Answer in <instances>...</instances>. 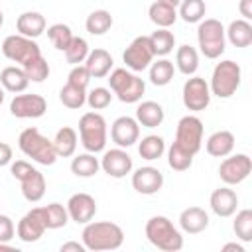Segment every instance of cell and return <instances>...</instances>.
I'll return each instance as SVG.
<instances>
[{"mask_svg": "<svg viewBox=\"0 0 252 252\" xmlns=\"http://www.w3.org/2000/svg\"><path fill=\"white\" fill-rule=\"evenodd\" d=\"M83 244L87 250L102 252V250H116L124 242V230L110 220H91L83 228Z\"/></svg>", "mask_w": 252, "mask_h": 252, "instance_id": "1", "label": "cell"}, {"mask_svg": "<svg viewBox=\"0 0 252 252\" xmlns=\"http://www.w3.org/2000/svg\"><path fill=\"white\" fill-rule=\"evenodd\" d=\"M146 238L152 246L163 252H177L183 248V236L179 228L163 215H156L146 222Z\"/></svg>", "mask_w": 252, "mask_h": 252, "instance_id": "2", "label": "cell"}, {"mask_svg": "<svg viewBox=\"0 0 252 252\" xmlns=\"http://www.w3.org/2000/svg\"><path fill=\"white\" fill-rule=\"evenodd\" d=\"M18 146L22 150L24 156L32 158L33 161H37L39 165H53L57 159L53 142L49 138H45L37 128H26L20 132L18 136Z\"/></svg>", "mask_w": 252, "mask_h": 252, "instance_id": "3", "label": "cell"}, {"mask_svg": "<svg viewBox=\"0 0 252 252\" xmlns=\"http://www.w3.org/2000/svg\"><path fill=\"white\" fill-rule=\"evenodd\" d=\"M108 85H110V91L112 94L120 100V102H126V104H132V102H138L142 98V94L146 93V83L144 79H140L136 73H132L130 69H114L112 73H108Z\"/></svg>", "mask_w": 252, "mask_h": 252, "instance_id": "4", "label": "cell"}, {"mask_svg": "<svg viewBox=\"0 0 252 252\" xmlns=\"http://www.w3.org/2000/svg\"><path fill=\"white\" fill-rule=\"evenodd\" d=\"M10 173L20 181L22 185V195L28 203H37L45 195V177L39 169H35L32 163L18 159L10 163Z\"/></svg>", "mask_w": 252, "mask_h": 252, "instance_id": "5", "label": "cell"}, {"mask_svg": "<svg viewBox=\"0 0 252 252\" xmlns=\"http://www.w3.org/2000/svg\"><path fill=\"white\" fill-rule=\"evenodd\" d=\"M240 81H242L240 65L230 61V59H224V61L217 63L215 69H213L211 85H209L211 94H215L219 98H230L238 91Z\"/></svg>", "mask_w": 252, "mask_h": 252, "instance_id": "6", "label": "cell"}, {"mask_svg": "<svg viewBox=\"0 0 252 252\" xmlns=\"http://www.w3.org/2000/svg\"><path fill=\"white\" fill-rule=\"evenodd\" d=\"M197 41H199L201 53L207 59H219L226 49L224 26L215 18L201 20L197 28Z\"/></svg>", "mask_w": 252, "mask_h": 252, "instance_id": "7", "label": "cell"}, {"mask_svg": "<svg viewBox=\"0 0 252 252\" xmlns=\"http://www.w3.org/2000/svg\"><path fill=\"white\" fill-rule=\"evenodd\" d=\"M79 136L81 144L87 152L98 154L106 148V120L98 112H85L79 120Z\"/></svg>", "mask_w": 252, "mask_h": 252, "instance_id": "8", "label": "cell"}, {"mask_svg": "<svg viewBox=\"0 0 252 252\" xmlns=\"http://www.w3.org/2000/svg\"><path fill=\"white\" fill-rule=\"evenodd\" d=\"M181 150H185L187 154L195 156L201 146H203V122L201 118L193 116V114H187L183 116L179 122H177V128H175V142Z\"/></svg>", "mask_w": 252, "mask_h": 252, "instance_id": "9", "label": "cell"}, {"mask_svg": "<svg viewBox=\"0 0 252 252\" xmlns=\"http://www.w3.org/2000/svg\"><path fill=\"white\" fill-rule=\"evenodd\" d=\"M2 53L6 59L14 61V63H20L22 67L26 63H30L32 59L39 57L41 55V49L39 45L35 43V39L32 37H26V35H8L4 41H2Z\"/></svg>", "mask_w": 252, "mask_h": 252, "instance_id": "10", "label": "cell"}, {"mask_svg": "<svg viewBox=\"0 0 252 252\" xmlns=\"http://www.w3.org/2000/svg\"><path fill=\"white\" fill-rule=\"evenodd\" d=\"M154 57H156V53H154V47H152L148 35L134 37L132 43L122 53V61L126 63V69H130L134 73H140V71L148 69L150 63L154 61Z\"/></svg>", "mask_w": 252, "mask_h": 252, "instance_id": "11", "label": "cell"}, {"mask_svg": "<svg viewBox=\"0 0 252 252\" xmlns=\"http://www.w3.org/2000/svg\"><path fill=\"white\" fill-rule=\"evenodd\" d=\"M181 96H183V104H185L187 110L201 112L211 104V96L213 94H211L209 83L203 77L191 75L183 85V94Z\"/></svg>", "mask_w": 252, "mask_h": 252, "instance_id": "12", "label": "cell"}, {"mask_svg": "<svg viewBox=\"0 0 252 252\" xmlns=\"http://www.w3.org/2000/svg\"><path fill=\"white\" fill-rule=\"evenodd\" d=\"M252 171V159L246 154L226 156L219 165V177L224 185H238L242 183Z\"/></svg>", "mask_w": 252, "mask_h": 252, "instance_id": "13", "label": "cell"}, {"mask_svg": "<svg viewBox=\"0 0 252 252\" xmlns=\"http://www.w3.org/2000/svg\"><path fill=\"white\" fill-rule=\"evenodd\" d=\"M45 230H47V224H45V217H43V209L41 207H33L32 211H28L20 219V222L16 226L18 238L22 242H28V244L37 242L43 236Z\"/></svg>", "mask_w": 252, "mask_h": 252, "instance_id": "14", "label": "cell"}, {"mask_svg": "<svg viewBox=\"0 0 252 252\" xmlns=\"http://www.w3.org/2000/svg\"><path fill=\"white\" fill-rule=\"evenodd\" d=\"M47 110V102L41 94H16L10 102V112L16 118H39Z\"/></svg>", "mask_w": 252, "mask_h": 252, "instance_id": "15", "label": "cell"}, {"mask_svg": "<svg viewBox=\"0 0 252 252\" xmlns=\"http://www.w3.org/2000/svg\"><path fill=\"white\" fill-rule=\"evenodd\" d=\"M132 158L128 156V152L124 148H112L106 150L100 158V169L114 177V179H122L132 171Z\"/></svg>", "mask_w": 252, "mask_h": 252, "instance_id": "16", "label": "cell"}, {"mask_svg": "<svg viewBox=\"0 0 252 252\" xmlns=\"http://www.w3.org/2000/svg\"><path fill=\"white\" fill-rule=\"evenodd\" d=\"M110 138L118 148H130L140 140V124L132 116H118L110 126Z\"/></svg>", "mask_w": 252, "mask_h": 252, "instance_id": "17", "label": "cell"}, {"mask_svg": "<svg viewBox=\"0 0 252 252\" xmlns=\"http://www.w3.org/2000/svg\"><path fill=\"white\" fill-rule=\"evenodd\" d=\"M65 207H67L69 219L75 220L77 224H87L96 215V201L89 193H75V195H71Z\"/></svg>", "mask_w": 252, "mask_h": 252, "instance_id": "18", "label": "cell"}, {"mask_svg": "<svg viewBox=\"0 0 252 252\" xmlns=\"http://www.w3.org/2000/svg\"><path fill=\"white\" fill-rule=\"evenodd\" d=\"M132 187L142 195H154L163 187V175L154 165H142L132 173Z\"/></svg>", "mask_w": 252, "mask_h": 252, "instance_id": "19", "label": "cell"}, {"mask_svg": "<svg viewBox=\"0 0 252 252\" xmlns=\"http://www.w3.org/2000/svg\"><path fill=\"white\" fill-rule=\"evenodd\" d=\"M209 205L213 209V213L220 219H226V217H232L238 209V195L234 189L230 187H219L211 193V199H209Z\"/></svg>", "mask_w": 252, "mask_h": 252, "instance_id": "20", "label": "cell"}, {"mask_svg": "<svg viewBox=\"0 0 252 252\" xmlns=\"http://www.w3.org/2000/svg\"><path fill=\"white\" fill-rule=\"evenodd\" d=\"M112 63H114V61H112V55H110L106 49L96 47V49L89 51V55H87V59H85L83 65L87 67L91 79H104V77L110 73Z\"/></svg>", "mask_w": 252, "mask_h": 252, "instance_id": "21", "label": "cell"}, {"mask_svg": "<svg viewBox=\"0 0 252 252\" xmlns=\"http://www.w3.org/2000/svg\"><path fill=\"white\" fill-rule=\"evenodd\" d=\"M179 226L187 234H199L209 226V215L201 207H187L179 215Z\"/></svg>", "mask_w": 252, "mask_h": 252, "instance_id": "22", "label": "cell"}, {"mask_svg": "<svg viewBox=\"0 0 252 252\" xmlns=\"http://www.w3.org/2000/svg\"><path fill=\"white\" fill-rule=\"evenodd\" d=\"M205 150L213 158H226L234 150V134L228 132V130H217V132H213L207 138V142H205Z\"/></svg>", "mask_w": 252, "mask_h": 252, "instance_id": "23", "label": "cell"}, {"mask_svg": "<svg viewBox=\"0 0 252 252\" xmlns=\"http://www.w3.org/2000/svg\"><path fill=\"white\" fill-rule=\"evenodd\" d=\"M165 118L163 106L156 100H144L136 108V120L144 128H158Z\"/></svg>", "mask_w": 252, "mask_h": 252, "instance_id": "24", "label": "cell"}, {"mask_svg": "<svg viewBox=\"0 0 252 252\" xmlns=\"http://www.w3.org/2000/svg\"><path fill=\"white\" fill-rule=\"evenodd\" d=\"M0 85L4 87V91L8 93H24L30 85V79L26 75V71L22 67H16V65H8L2 69L0 73Z\"/></svg>", "mask_w": 252, "mask_h": 252, "instance_id": "25", "label": "cell"}, {"mask_svg": "<svg viewBox=\"0 0 252 252\" xmlns=\"http://www.w3.org/2000/svg\"><path fill=\"white\" fill-rule=\"evenodd\" d=\"M16 28H18L20 35L35 39L45 32V18L39 12H24V14L18 16Z\"/></svg>", "mask_w": 252, "mask_h": 252, "instance_id": "26", "label": "cell"}, {"mask_svg": "<svg viewBox=\"0 0 252 252\" xmlns=\"http://www.w3.org/2000/svg\"><path fill=\"white\" fill-rule=\"evenodd\" d=\"M224 35L234 47H248L252 43V24L244 18L232 20L224 30Z\"/></svg>", "mask_w": 252, "mask_h": 252, "instance_id": "27", "label": "cell"}, {"mask_svg": "<svg viewBox=\"0 0 252 252\" xmlns=\"http://www.w3.org/2000/svg\"><path fill=\"white\" fill-rule=\"evenodd\" d=\"M51 142H53L57 158H71L77 150V132L71 126H63L57 130V134Z\"/></svg>", "mask_w": 252, "mask_h": 252, "instance_id": "28", "label": "cell"}, {"mask_svg": "<svg viewBox=\"0 0 252 252\" xmlns=\"http://www.w3.org/2000/svg\"><path fill=\"white\" fill-rule=\"evenodd\" d=\"M148 16L158 28H169L177 20V8H173V6H169V4H165L161 0H156L148 8Z\"/></svg>", "mask_w": 252, "mask_h": 252, "instance_id": "29", "label": "cell"}, {"mask_svg": "<svg viewBox=\"0 0 252 252\" xmlns=\"http://www.w3.org/2000/svg\"><path fill=\"white\" fill-rule=\"evenodd\" d=\"M175 65H177L179 73H183L187 77L195 75V71L199 67V53H197V49L187 45V43L179 45L177 51H175Z\"/></svg>", "mask_w": 252, "mask_h": 252, "instance_id": "30", "label": "cell"}, {"mask_svg": "<svg viewBox=\"0 0 252 252\" xmlns=\"http://www.w3.org/2000/svg\"><path fill=\"white\" fill-rule=\"evenodd\" d=\"M100 169V161L98 158H94V154L87 152V154H79L73 158L71 161V171L77 177H93L96 175V171Z\"/></svg>", "mask_w": 252, "mask_h": 252, "instance_id": "31", "label": "cell"}, {"mask_svg": "<svg viewBox=\"0 0 252 252\" xmlns=\"http://www.w3.org/2000/svg\"><path fill=\"white\" fill-rule=\"evenodd\" d=\"M112 24H114V20L108 10H94L85 20V28L91 35H104L112 28Z\"/></svg>", "mask_w": 252, "mask_h": 252, "instance_id": "32", "label": "cell"}, {"mask_svg": "<svg viewBox=\"0 0 252 252\" xmlns=\"http://www.w3.org/2000/svg\"><path fill=\"white\" fill-rule=\"evenodd\" d=\"M150 37V43H152V47H154V53L158 55V57H165V55H169L171 51H173V47H175V35H173V32H169L167 28H158L152 35H148Z\"/></svg>", "mask_w": 252, "mask_h": 252, "instance_id": "33", "label": "cell"}, {"mask_svg": "<svg viewBox=\"0 0 252 252\" xmlns=\"http://www.w3.org/2000/svg\"><path fill=\"white\" fill-rule=\"evenodd\" d=\"M173 75H175V67H173V63H171L169 59H165V57L158 59V61L152 63V67H150V81H152V85H156V87H165V85H169L171 79H173Z\"/></svg>", "mask_w": 252, "mask_h": 252, "instance_id": "34", "label": "cell"}, {"mask_svg": "<svg viewBox=\"0 0 252 252\" xmlns=\"http://www.w3.org/2000/svg\"><path fill=\"white\" fill-rule=\"evenodd\" d=\"M165 152V142L161 136H156V134H150L146 138L140 140L138 144V154L148 159V161H154V159H159Z\"/></svg>", "mask_w": 252, "mask_h": 252, "instance_id": "35", "label": "cell"}, {"mask_svg": "<svg viewBox=\"0 0 252 252\" xmlns=\"http://www.w3.org/2000/svg\"><path fill=\"white\" fill-rule=\"evenodd\" d=\"M43 209V217H45V224H47V230H57V228H63L67 222H69V213H67V207H63L61 203H49Z\"/></svg>", "mask_w": 252, "mask_h": 252, "instance_id": "36", "label": "cell"}, {"mask_svg": "<svg viewBox=\"0 0 252 252\" xmlns=\"http://www.w3.org/2000/svg\"><path fill=\"white\" fill-rule=\"evenodd\" d=\"M59 100H61L63 106H67L71 110H77L87 102V89H81V87H75V85L67 83L59 91Z\"/></svg>", "mask_w": 252, "mask_h": 252, "instance_id": "37", "label": "cell"}, {"mask_svg": "<svg viewBox=\"0 0 252 252\" xmlns=\"http://www.w3.org/2000/svg\"><path fill=\"white\" fill-rule=\"evenodd\" d=\"M205 12H207L205 0H181L177 16H181V20L187 24H197L205 18Z\"/></svg>", "mask_w": 252, "mask_h": 252, "instance_id": "38", "label": "cell"}, {"mask_svg": "<svg viewBox=\"0 0 252 252\" xmlns=\"http://www.w3.org/2000/svg\"><path fill=\"white\" fill-rule=\"evenodd\" d=\"M47 37H49V41L53 43L55 49L65 51L69 47L71 39H73V32L67 24H53V26L47 28Z\"/></svg>", "mask_w": 252, "mask_h": 252, "instance_id": "39", "label": "cell"}, {"mask_svg": "<svg viewBox=\"0 0 252 252\" xmlns=\"http://www.w3.org/2000/svg\"><path fill=\"white\" fill-rule=\"evenodd\" d=\"M89 51H91V49H89L87 39H85V37H77V35H73L69 47H67L63 53H65L67 63H71V65H81V63H85Z\"/></svg>", "mask_w": 252, "mask_h": 252, "instance_id": "40", "label": "cell"}, {"mask_svg": "<svg viewBox=\"0 0 252 252\" xmlns=\"http://www.w3.org/2000/svg\"><path fill=\"white\" fill-rule=\"evenodd\" d=\"M232 230L242 242H252V211L250 209H242L236 213Z\"/></svg>", "mask_w": 252, "mask_h": 252, "instance_id": "41", "label": "cell"}, {"mask_svg": "<svg viewBox=\"0 0 252 252\" xmlns=\"http://www.w3.org/2000/svg\"><path fill=\"white\" fill-rule=\"evenodd\" d=\"M193 158L191 154H187L185 150H181L177 144H171L169 150H167V163L173 171H187L193 163Z\"/></svg>", "mask_w": 252, "mask_h": 252, "instance_id": "42", "label": "cell"}, {"mask_svg": "<svg viewBox=\"0 0 252 252\" xmlns=\"http://www.w3.org/2000/svg\"><path fill=\"white\" fill-rule=\"evenodd\" d=\"M22 69L26 71V75H28V79L32 83H41V81H45L49 77V65L41 55L32 59L30 63H26Z\"/></svg>", "mask_w": 252, "mask_h": 252, "instance_id": "43", "label": "cell"}, {"mask_svg": "<svg viewBox=\"0 0 252 252\" xmlns=\"http://www.w3.org/2000/svg\"><path fill=\"white\" fill-rule=\"evenodd\" d=\"M112 100V91L106 87H94L91 93H87V104L93 110H102L110 104Z\"/></svg>", "mask_w": 252, "mask_h": 252, "instance_id": "44", "label": "cell"}, {"mask_svg": "<svg viewBox=\"0 0 252 252\" xmlns=\"http://www.w3.org/2000/svg\"><path fill=\"white\" fill-rule=\"evenodd\" d=\"M89 81H91V75H89L87 67L85 65H73V69L69 71L67 83H71L75 87H81V89H87L89 87Z\"/></svg>", "mask_w": 252, "mask_h": 252, "instance_id": "45", "label": "cell"}, {"mask_svg": "<svg viewBox=\"0 0 252 252\" xmlns=\"http://www.w3.org/2000/svg\"><path fill=\"white\" fill-rule=\"evenodd\" d=\"M16 234L14 220L8 215H0V242H10Z\"/></svg>", "mask_w": 252, "mask_h": 252, "instance_id": "46", "label": "cell"}, {"mask_svg": "<svg viewBox=\"0 0 252 252\" xmlns=\"http://www.w3.org/2000/svg\"><path fill=\"white\" fill-rule=\"evenodd\" d=\"M12 163V148L6 142H0V167Z\"/></svg>", "mask_w": 252, "mask_h": 252, "instance_id": "47", "label": "cell"}, {"mask_svg": "<svg viewBox=\"0 0 252 252\" xmlns=\"http://www.w3.org/2000/svg\"><path fill=\"white\" fill-rule=\"evenodd\" d=\"M238 12L244 20H252V0H240L238 2Z\"/></svg>", "mask_w": 252, "mask_h": 252, "instance_id": "48", "label": "cell"}, {"mask_svg": "<svg viewBox=\"0 0 252 252\" xmlns=\"http://www.w3.org/2000/svg\"><path fill=\"white\" fill-rule=\"evenodd\" d=\"M85 244H79V242H63L61 244V252H85Z\"/></svg>", "mask_w": 252, "mask_h": 252, "instance_id": "49", "label": "cell"}, {"mask_svg": "<svg viewBox=\"0 0 252 252\" xmlns=\"http://www.w3.org/2000/svg\"><path fill=\"white\" fill-rule=\"evenodd\" d=\"M222 252H244V246L242 244H236V242H226L222 246Z\"/></svg>", "mask_w": 252, "mask_h": 252, "instance_id": "50", "label": "cell"}, {"mask_svg": "<svg viewBox=\"0 0 252 252\" xmlns=\"http://www.w3.org/2000/svg\"><path fill=\"white\" fill-rule=\"evenodd\" d=\"M2 250H10V252H18V250H16L14 246H10L8 242H0V252H2Z\"/></svg>", "mask_w": 252, "mask_h": 252, "instance_id": "51", "label": "cell"}, {"mask_svg": "<svg viewBox=\"0 0 252 252\" xmlns=\"http://www.w3.org/2000/svg\"><path fill=\"white\" fill-rule=\"evenodd\" d=\"M4 102V87H0V104Z\"/></svg>", "mask_w": 252, "mask_h": 252, "instance_id": "52", "label": "cell"}, {"mask_svg": "<svg viewBox=\"0 0 252 252\" xmlns=\"http://www.w3.org/2000/svg\"><path fill=\"white\" fill-rule=\"evenodd\" d=\"M2 24H4V14L0 12V28H2Z\"/></svg>", "mask_w": 252, "mask_h": 252, "instance_id": "53", "label": "cell"}]
</instances>
